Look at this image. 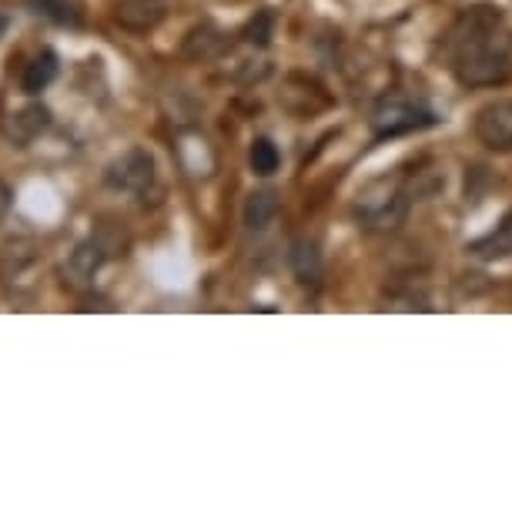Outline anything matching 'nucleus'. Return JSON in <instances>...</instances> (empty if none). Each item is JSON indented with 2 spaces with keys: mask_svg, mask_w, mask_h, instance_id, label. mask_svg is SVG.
Returning a JSON list of instances; mask_svg holds the SVG:
<instances>
[{
  "mask_svg": "<svg viewBox=\"0 0 512 512\" xmlns=\"http://www.w3.org/2000/svg\"><path fill=\"white\" fill-rule=\"evenodd\" d=\"M442 51L462 88H496L512 81V31L499 7L476 4L462 11L442 37Z\"/></svg>",
  "mask_w": 512,
  "mask_h": 512,
  "instance_id": "nucleus-1",
  "label": "nucleus"
},
{
  "mask_svg": "<svg viewBox=\"0 0 512 512\" xmlns=\"http://www.w3.org/2000/svg\"><path fill=\"white\" fill-rule=\"evenodd\" d=\"M369 121H372L375 141L402 138V134H415V131H425V128H432V124H439V118L429 108H422V104H415V101H405V98H395V94L375 104Z\"/></svg>",
  "mask_w": 512,
  "mask_h": 512,
  "instance_id": "nucleus-2",
  "label": "nucleus"
},
{
  "mask_svg": "<svg viewBox=\"0 0 512 512\" xmlns=\"http://www.w3.org/2000/svg\"><path fill=\"white\" fill-rule=\"evenodd\" d=\"M104 185L111 191H124V195H144L154 185V158L144 148L124 151L121 158L108 164Z\"/></svg>",
  "mask_w": 512,
  "mask_h": 512,
  "instance_id": "nucleus-3",
  "label": "nucleus"
},
{
  "mask_svg": "<svg viewBox=\"0 0 512 512\" xmlns=\"http://www.w3.org/2000/svg\"><path fill=\"white\" fill-rule=\"evenodd\" d=\"M479 144H486L489 151H512V101L496 98L482 104L472 121Z\"/></svg>",
  "mask_w": 512,
  "mask_h": 512,
  "instance_id": "nucleus-4",
  "label": "nucleus"
},
{
  "mask_svg": "<svg viewBox=\"0 0 512 512\" xmlns=\"http://www.w3.org/2000/svg\"><path fill=\"white\" fill-rule=\"evenodd\" d=\"M108 255H111V251L104 248L101 238L81 241V245L71 251V258L64 262V268H61L64 285L74 288V292H84V288H91L94 285V275L101 272V265L108 262Z\"/></svg>",
  "mask_w": 512,
  "mask_h": 512,
  "instance_id": "nucleus-5",
  "label": "nucleus"
},
{
  "mask_svg": "<svg viewBox=\"0 0 512 512\" xmlns=\"http://www.w3.org/2000/svg\"><path fill=\"white\" fill-rule=\"evenodd\" d=\"M37 268V245L31 238H11L0 245V282L21 285Z\"/></svg>",
  "mask_w": 512,
  "mask_h": 512,
  "instance_id": "nucleus-6",
  "label": "nucleus"
},
{
  "mask_svg": "<svg viewBox=\"0 0 512 512\" xmlns=\"http://www.w3.org/2000/svg\"><path fill=\"white\" fill-rule=\"evenodd\" d=\"M164 14H168L164 0H121L114 7V24L131 34H151L164 21Z\"/></svg>",
  "mask_w": 512,
  "mask_h": 512,
  "instance_id": "nucleus-7",
  "label": "nucleus"
},
{
  "mask_svg": "<svg viewBox=\"0 0 512 512\" xmlns=\"http://www.w3.org/2000/svg\"><path fill=\"white\" fill-rule=\"evenodd\" d=\"M175 148H178L181 168H185L191 178H208L211 171H215V151H211V144L201 138L198 131L181 134Z\"/></svg>",
  "mask_w": 512,
  "mask_h": 512,
  "instance_id": "nucleus-8",
  "label": "nucleus"
},
{
  "mask_svg": "<svg viewBox=\"0 0 512 512\" xmlns=\"http://www.w3.org/2000/svg\"><path fill=\"white\" fill-rule=\"evenodd\" d=\"M51 124V111L44 104H31V108L11 114V121H4V134L11 138L14 144H31L34 138H41V131H47Z\"/></svg>",
  "mask_w": 512,
  "mask_h": 512,
  "instance_id": "nucleus-9",
  "label": "nucleus"
},
{
  "mask_svg": "<svg viewBox=\"0 0 512 512\" xmlns=\"http://www.w3.org/2000/svg\"><path fill=\"white\" fill-rule=\"evenodd\" d=\"M225 47H228L225 34H221L215 24H201L185 37L181 54H185L188 61H215V57L225 54Z\"/></svg>",
  "mask_w": 512,
  "mask_h": 512,
  "instance_id": "nucleus-10",
  "label": "nucleus"
},
{
  "mask_svg": "<svg viewBox=\"0 0 512 512\" xmlns=\"http://www.w3.org/2000/svg\"><path fill=\"white\" fill-rule=\"evenodd\" d=\"M288 262H292V272L302 285H318L325 275V265H322V251H318L315 241L308 238H298L292 251H288Z\"/></svg>",
  "mask_w": 512,
  "mask_h": 512,
  "instance_id": "nucleus-11",
  "label": "nucleus"
},
{
  "mask_svg": "<svg viewBox=\"0 0 512 512\" xmlns=\"http://www.w3.org/2000/svg\"><path fill=\"white\" fill-rule=\"evenodd\" d=\"M469 255L486 258V262H492V258H506V255H512V211H509L506 218H502V225H496V231H489L486 238L472 241V245H469Z\"/></svg>",
  "mask_w": 512,
  "mask_h": 512,
  "instance_id": "nucleus-12",
  "label": "nucleus"
},
{
  "mask_svg": "<svg viewBox=\"0 0 512 512\" xmlns=\"http://www.w3.org/2000/svg\"><path fill=\"white\" fill-rule=\"evenodd\" d=\"M54 77H57V54L41 51L37 57H31V64L24 67L21 88H24V94H41L44 88H51Z\"/></svg>",
  "mask_w": 512,
  "mask_h": 512,
  "instance_id": "nucleus-13",
  "label": "nucleus"
},
{
  "mask_svg": "<svg viewBox=\"0 0 512 512\" xmlns=\"http://www.w3.org/2000/svg\"><path fill=\"white\" fill-rule=\"evenodd\" d=\"M278 215V198L275 191H255L245 201V228L248 231H265Z\"/></svg>",
  "mask_w": 512,
  "mask_h": 512,
  "instance_id": "nucleus-14",
  "label": "nucleus"
},
{
  "mask_svg": "<svg viewBox=\"0 0 512 512\" xmlns=\"http://www.w3.org/2000/svg\"><path fill=\"white\" fill-rule=\"evenodd\" d=\"M27 7L44 17V21H51L57 27H77L81 24V11L71 4V0H27Z\"/></svg>",
  "mask_w": 512,
  "mask_h": 512,
  "instance_id": "nucleus-15",
  "label": "nucleus"
},
{
  "mask_svg": "<svg viewBox=\"0 0 512 512\" xmlns=\"http://www.w3.org/2000/svg\"><path fill=\"white\" fill-rule=\"evenodd\" d=\"M248 164H251V171H255V175L272 178L275 171L282 168V151H278L268 138H255V141H251V148H248Z\"/></svg>",
  "mask_w": 512,
  "mask_h": 512,
  "instance_id": "nucleus-16",
  "label": "nucleus"
},
{
  "mask_svg": "<svg viewBox=\"0 0 512 512\" xmlns=\"http://www.w3.org/2000/svg\"><path fill=\"white\" fill-rule=\"evenodd\" d=\"M272 31H275V17L268 11H258L245 24L241 37H245V44H251V47H268V44H272Z\"/></svg>",
  "mask_w": 512,
  "mask_h": 512,
  "instance_id": "nucleus-17",
  "label": "nucleus"
},
{
  "mask_svg": "<svg viewBox=\"0 0 512 512\" xmlns=\"http://www.w3.org/2000/svg\"><path fill=\"white\" fill-rule=\"evenodd\" d=\"M11 201H14V191L7 181H0V221L7 218V211H11Z\"/></svg>",
  "mask_w": 512,
  "mask_h": 512,
  "instance_id": "nucleus-18",
  "label": "nucleus"
},
{
  "mask_svg": "<svg viewBox=\"0 0 512 512\" xmlns=\"http://www.w3.org/2000/svg\"><path fill=\"white\" fill-rule=\"evenodd\" d=\"M4 31H7V17L0 14V37H4Z\"/></svg>",
  "mask_w": 512,
  "mask_h": 512,
  "instance_id": "nucleus-19",
  "label": "nucleus"
}]
</instances>
